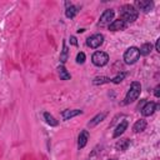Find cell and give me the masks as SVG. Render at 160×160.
<instances>
[{"label": "cell", "instance_id": "1", "mask_svg": "<svg viewBox=\"0 0 160 160\" xmlns=\"http://www.w3.org/2000/svg\"><path fill=\"white\" fill-rule=\"evenodd\" d=\"M120 15H121V20H124L128 24V22H134L138 19L139 11L134 5L125 4L120 9Z\"/></svg>", "mask_w": 160, "mask_h": 160}, {"label": "cell", "instance_id": "2", "mask_svg": "<svg viewBox=\"0 0 160 160\" xmlns=\"http://www.w3.org/2000/svg\"><path fill=\"white\" fill-rule=\"evenodd\" d=\"M140 92H141V84L139 81H132L131 85H130V89L128 90V92L125 95V99H124L122 104L128 105V104L134 102L140 96Z\"/></svg>", "mask_w": 160, "mask_h": 160}, {"label": "cell", "instance_id": "3", "mask_svg": "<svg viewBox=\"0 0 160 160\" xmlns=\"http://www.w3.org/2000/svg\"><path fill=\"white\" fill-rule=\"evenodd\" d=\"M139 58H140V52H139V49L136 46H130L124 52V61L128 65L135 64L139 60Z\"/></svg>", "mask_w": 160, "mask_h": 160}, {"label": "cell", "instance_id": "4", "mask_svg": "<svg viewBox=\"0 0 160 160\" xmlns=\"http://www.w3.org/2000/svg\"><path fill=\"white\" fill-rule=\"evenodd\" d=\"M91 61L95 66H105L109 62V55L105 51H95L91 56Z\"/></svg>", "mask_w": 160, "mask_h": 160}, {"label": "cell", "instance_id": "5", "mask_svg": "<svg viewBox=\"0 0 160 160\" xmlns=\"http://www.w3.org/2000/svg\"><path fill=\"white\" fill-rule=\"evenodd\" d=\"M104 42V35L102 34H94L86 39V45L91 49H98Z\"/></svg>", "mask_w": 160, "mask_h": 160}, {"label": "cell", "instance_id": "6", "mask_svg": "<svg viewBox=\"0 0 160 160\" xmlns=\"http://www.w3.org/2000/svg\"><path fill=\"white\" fill-rule=\"evenodd\" d=\"M159 108H160L159 104H156L154 101H146L145 105L141 108V114H142V116H151Z\"/></svg>", "mask_w": 160, "mask_h": 160}, {"label": "cell", "instance_id": "7", "mask_svg": "<svg viewBox=\"0 0 160 160\" xmlns=\"http://www.w3.org/2000/svg\"><path fill=\"white\" fill-rule=\"evenodd\" d=\"M114 15H115V12H114L112 9H106V10L101 14V16H100V19H99V25H100V26L109 25V24L114 20Z\"/></svg>", "mask_w": 160, "mask_h": 160}, {"label": "cell", "instance_id": "8", "mask_svg": "<svg viewBox=\"0 0 160 160\" xmlns=\"http://www.w3.org/2000/svg\"><path fill=\"white\" fill-rule=\"evenodd\" d=\"M135 5L139 8V10H141L142 12H149L152 10L154 8V1H150V0H138L135 1ZM138 10V11H139Z\"/></svg>", "mask_w": 160, "mask_h": 160}, {"label": "cell", "instance_id": "9", "mask_svg": "<svg viewBox=\"0 0 160 160\" xmlns=\"http://www.w3.org/2000/svg\"><path fill=\"white\" fill-rule=\"evenodd\" d=\"M126 26H128V24L124 20L118 19V20H112L109 24V30L110 31H121V30H125Z\"/></svg>", "mask_w": 160, "mask_h": 160}, {"label": "cell", "instance_id": "10", "mask_svg": "<svg viewBox=\"0 0 160 160\" xmlns=\"http://www.w3.org/2000/svg\"><path fill=\"white\" fill-rule=\"evenodd\" d=\"M81 114H82V110H80V109H71V110L66 109V110L61 111V116L64 120H70V119H72L78 115H81Z\"/></svg>", "mask_w": 160, "mask_h": 160}, {"label": "cell", "instance_id": "11", "mask_svg": "<svg viewBox=\"0 0 160 160\" xmlns=\"http://www.w3.org/2000/svg\"><path fill=\"white\" fill-rule=\"evenodd\" d=\"M88 140H89V131L88 130H81L79 136H78V148L79 149L85 148V145L88 144Z\"/></svg>", "mask_w": 160, "mask_h": 160}, {"label": "cell", "instance_id": "12", "mask_svg": "<svg viewBox=\"0 0 160 160\" xmlns=\"http://www.w3.org/2000/svg\"><path fill=\"white\" fill-rule=\"evenodd\" d=\"M106 115H108V112H99V114H96L89 122H88V126L91 129V128H95L99 122H101L105 118H106Z\"/></svg>", "mask_w": 160, "mask_h": 160}, {"label": "cell", "instance_id": "13", "mask_svg": "<svg viewBox=\"0 0 160 160\" xmlns=\"http://www.w3.org/2000/svg\"><path fill=\"white\" fill-rule=\"evenodd\" d=\"M126 129H128V121H126V120H124V121H121V122L115 128L114 134H112V138H114V139L120 138V136L125 132V130H126Z\"/></svg>", "mask_w": 160, "mask_h": 160}, {"label": "cell", "instance_id": "14", "mask_svg": "<svg viewBox=\"0 0 160 160\" xmlns=\"http://www.w3.org/2000/svg\"><path fill=\"white\" fill-rule=\"evenodd\" d=\"M68 59H69V49H68L66 41L64 40V41H62V49H61V51H60V56H59V60H60L61 65L65 64V62L68 61Z\"/></svg>", "mask_w": 160, "mask_h": 160}, {"label": "cell", "instance_id": "15", "mask_svg": "<svg viewBox=\"0 0 160 160\" xmlns=\"http://www.w3.org/2000/svg\"><path fill=\"white\" fill-rule=\"evenodd\" d=\"M146 125L148 124H146V121L144 119H139V120L135 121V124L132 126V130H134V132H141V131H144L146 129Z\"/></svg>", "mask_w": 160, "mask_h": 160}, {"label": "cell", "instance_id": "16", "mask_svg": "<svg viewBox=\"0 0 160 160\" xmlns=\"http://www.w3.org/2000/svg\"><path fill=\"white\" fill-rule=\"evenodd\" d=\"M58 71H59V78H60V80H70V79H71L70 72L66 70V68H65L64 65H59V66H58Z\"/></svg>", "mask_w": 160, "mask_h": 160}, {"label": "cell", "instance_id": "17", "mask_svg": "<svg viewBox=\"0 0 160 160\" xmlns=\"http://www.w3.org/2000/svg\"><path fill=\"white\" fill-rule=\"evenodd\" d=\"M129 146H130V140H129V139H120V140L115 144L116 150H120V151H125V150H128Z\"/></svg>", "mask_w": 160, "mask_h": 160}, {"label": "cell", "instance_id": "18", "mask_svg": "<svg viewBox=\"0 0 160 160\" xmlns=\"http://www.w3.org/2000/svg\"><path fill=\"white\" fill-rule=\"evenodd\" d=\"M78 12H79V6L70 5V6L66 8V10H65V16H66L68 19H72Z\"/></svg>", "mask_w": 160, "mask_h": 160}, {"label": "cell", "instance_id": "19", "mask_svg": "<svg viewBox=\"0 0 160 160\" xmlns=\"http://www.w3.org/2000/svg\"><path fill=\"white\" fill-rule=\"evenodd\" d=\"M151 50H152V45H151V42H145V44H142V45L140 46L139 52H140V55L146 56V55H149V54L151 52Z\"/></svg>", "mask_w": 160, "mask_h": 160}, {"label": "cell", "instance_id": "20", "mask_svg": "<svg viewBox=\"0 0 160 160\" xmlns=\"http://www.w3.org/2000/svg\"><path fill=\"white\" fill-rule=\"evenodd\" d=\"M44 119H45L46 124L50 125V126H58V125H59V121H58L50 112H44Z\"/></svg>", "mask_w": 160, "mask_h": 160}, {"label": "cell", "instance_id": "21", "mask_svg": "<svg viewBox=\"0 0 160 160\" xmlns=\"http://www.w3.org/2000/svg\"><path fill=\"white\" fill-rule=\"evenodd\" d=\"M108 82H111V79L108 76H96L92 80L94 85H102V84H108Z\"/></svg>", "mask_w": 160, "mask_h": 160}, {"label": "cell", "instance_id": "22", "mask_svg": "<svg viewBox=\"0 0 160 160\" xmlns=\"http://www.w3.org/2000/svg\"><path fill=\"white\" fill-rule=\"evenodd\" d=\"M126 72H120V74H118L115 78H112L111 79V82H114V84H120L125 78H126Z\"/></svg>", "mask_w": 160, "mask_h": 160}, {"label": "cell", "instance_id": "23", "mask_svg": "<svg viewBox=\"0 0 160 160\" xmlns=\"http://www.w3.org/2000/svg\"><path fill=\"white\" fill-rule=\"evenodd\" d=\"M85 59H86V56H85V54L82 51L78 52V55H76V62L78 64H84L85 62Z\"/></svg>", "mask_w": 160, "mask_h": 160}, {"label": "cell", "instance_id": "24", "mask_svg": "<svg viewBox=\"0 0 160 160\" xmlns=\"http://www.w3.org/2000/svg\"><path fill=\"white\" fill-rule=\"evenodd\" d=\"M154 95L155 98H160V85H156L154 89Z\"/></svg>", "mask_w": 160, "mask_h": 160}, {"label": "cell", "instance_id": "25", "mask_svg": "<svg viewBox=\"0 0 160 160\" xmlns=\"http://www.w3.org/2000/svg\"><path fill=\"white\" fill-rule=\"evenodd\" d=\"M70 44L74 45V46H78V41H76V38L75 36H70Z\"/></svg>", "mask_w": 160, "mask_h": 160}, {"label": "cell", "instance_id": "26", "mask_svg": "<svg viewBox=\"0 0 160 160\" xmlns=\"http://www.w3.org/2000/svg\"><path fill=\"white\" fill-rule=\"evenodd\" d=\"M155 50L158 52H160V39H156V42H155Z\"/></svg>", "mask_w": 160, "mask_h": 160}, {"label": "cell", "instance_id": "27", "mask_svg": "<svg viewBox=\"0 0 160 160\" xmlns=\"http://www.w3.org/2000/svg\"><path fill=\"white\" fill-rule=\"evenodd\" d=\"M85 31V29H79L78 30V34H81V32H84Z\"/></svg>", "mask_w": 160, "mask_h": 160}, {"label": "cell", "instance_id": "28", "mask_svg": "<svg viewBox=\"0 0 160 160\" xmlns=\"http://www.w3.org/2000/svg\"><path fill=\"white\" fill-rule=\"evenodd\" d=\"M109 160H115V159H109Z\"/></svg>", "mask_w": 160, "mask_h": 160}]
</instances>
